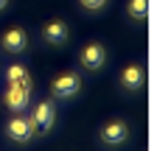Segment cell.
Masks as SVG:
<instances>
[{
  "mask_svg": "<svg viewBox=\"0 0 157 151\" xmlns=\"http://www.w3.org/2000/svg\"><path fill=\"white\" fill-rule=\"evenodd\" d=\"M126 137H129V126L124 120H109L101 129V143L104 145H121Z\"/></svg>",
  "mask_w": 157,
  "mask_h": 151,
  "instance_id": "cell-4",
  "label": "cell"
},
{
  "mask_svg": "<svg viewBox=\"0 0 157 151\" xmlns=\"http://www.w3.org/2000/svg\"><path fill=\"white\" fill-rule=\"evenodd\" d=\"M129 17L132 20H143L146 11H149V0H129Z\"/></svg>",
  "mask_w": 157,
  "mask_h": 151,
  "instance_id": "cell-11",
  "label": "cell"
},
{
  "mask_svg": "<svg viewBox=\"0 0 157 151\" xmlns=\"http://www.w3.org/2000/svg\"><path fill=\"white\" fill-rule=\"evenodd\" d=\"M6 3H9V0H0V9H6Z\"/></svg>",
  "mask_w": 157,
  "mask_h": 151,
  "instance_id": "cell-13",
  "label": "cell"
},
{
  "mask_svg": "<svg viewBox=\"0 0 157 151\" xmlns=\"http://www.w3.org/2000/svg\"><path fill=\"white\" fill-rule=\"evenodd\" d=\"M42 36H45V42H48V45H62V42H67L70 31H67V25H65V23L53 20V23H48V25H45Z\"/></svg>",
  "mask_w": 157,
  "mask_h": 151,
  "instance_id": "cell-8",
  "label": "cell"
},
{
  "mask_svg": "<svg viewBox=\"0 0 157 151\" xmlns=\"http://www.w3.org/2000/svg\"><path fill=\"white\" fill-rule=\"evenodd\" d=\"M104 59H107V50L98 42H90L82 50V67H87V70H98V67L104 64Z\"/></svg>",
  "mask_w": 157,
  "mask_h": 151,
  "instance_id": "cell-5",
  "label": "cell"
},
{
  "mask_svg": "<svg viewBox=\"0 0 157 151\" xmlns=\"http://www.w3.org/2000/svg\"><path fill=\"white\" fill-rule=\"evenodd\" d=\"M143 81H146V73H143L140 64H129V67L124 70V76H121V84H124L126 90H140Z\"/></svg>",
  "mask_w": 157,
  "mask_h": 151,
  "instance_id": "cell-9",
  "label": "cell"
},
{
  "mask_svg": "<svg viewBox=\"0 0 157 151\" xmlns=\"http://www.w3.org/2000/svg\"><path fill=\"white\" fill-rule=\"evenodd\" d=\"M6 131H9V137L14 143H28L31 134H34V129H31V120L25 115H14L9 123H6Z\"/></svg>",
  "mask_w": 157,
  "mask_h": 151,
  "instance_id": "cell-3",
  "label": "cell"
},
{
  "mask_svg": "<svg viewBox=\"0 0 157 151\" xmlns=\"http://www.w3.org/2000/svg\"><path fill=\"white\" fill-rule=\"evenodd\" d=\"M28 120H31V129H34V131H39V134H48L51 126H53V120H56V109H53V104L39 101V104L34 106V112H31Z\"/></svg>",
  "mask_w": 157,
  "mask_h": 151,
  "instance_id": "cell-1",
  "label": "cell"
},
{
  "mask_svg": "<svg viewBox=\"0 0 157 151\" xmlns=\"http://www.w3.org/2000/svg\"><path fill=\"white\" fill-rule=\"evenodd\" d=\"M6 79H9L11 87H20V90H28V92H31V76L25 73L23 64H11L9 73H6Z\"/></svg>",
  "mask_w": 157,
  "mask_h": 151,
  "instance_id": "cell-10",
  "label": "cell"
},
{
  "mask_svg": "<svg viewBox=\"0 0 157 151\" xmlns=\"http://www.w3.org/2000/svg\"><path fill=\"white\" fill-rule=\"evenodd\" d=\"M28 98H31L28 90H20V87H11V84H9L6 95H3V104H6L11 112H23V109L28 106Z\"/></svg>",
  "mask_w": 157,
  "mask_h": 151,
  "instance_id": "cell-7",
  "label": "cell"
},
{
  "mask_svg": "<svg viewBox=\"0 0 157 151\" xmlns=\"http://www.w3.org/2000/svg\"><path fill=\"white\" fill-rule=\"evenodd\" d=\"M51 90H53L56 98H73L76 92L82 90V79H78L76 73H62V76H56V79H53Z\"/></svg>",
  "mask_w": 157,
  "mask_h": 151,
  "instance_id": "cell-2",
  "label": "cell"
},
{
  "mask_svg": "<svg viewBox=\"0 0 157 151\" xmlns=\"http://www.w3.org/2000/svg\"><path fill=\"white\" fill-rule=\"evenodd\" d=\"M104 3H107V0H82V6H84L87 11H98Z\"/></svg>",
  "mask_w": 157,
  "mask_h": 151,
  "instance_id": "cell-12",
  "label": "cell"
},
{
  "mask_svg": "<svg viewBox=\"0 0 157 151\" xmlns=\"http://www.w3.org/2000/svg\"><path fill=\"white\" fill-rule=\"evenodd\" d=\"M3 48L9 53H20V50H25L28 48V34L23 28H9L3 34Z\"/></svg>",
  "mask_w": 157,
  "mask_h": 151,
  "instance_id": "cell-6",
  "label": "cell"
}]
</instances>
